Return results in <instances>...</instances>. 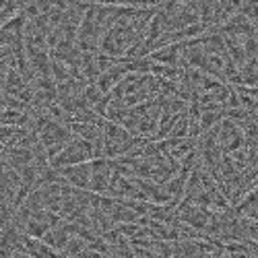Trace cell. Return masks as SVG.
<instances>
[{"label": "cell", "mask_w": 258, "mask_h": 258, "mask_svg": "<svg viewBox=\"0 0 258 258\" xmlns=\"http://www.w3.org/2000/svg\"><path fill=\"white\" fill-rule=\"evenodd\" d=\"M56 171H60L64 184H69L73 188H79V190H89V184H91V161L71 165V167H64V169H56Z\"/></svg>", "instance_id": "cell-1"}]
</instances>
